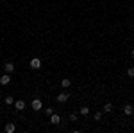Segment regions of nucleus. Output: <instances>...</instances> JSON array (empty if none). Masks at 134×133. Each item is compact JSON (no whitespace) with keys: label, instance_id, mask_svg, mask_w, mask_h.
<instances>
[{"label":"nucleus","instance_id":"obj_1","mask_svg":"<svg viewBox=\"0 0 134 133\" xmlns=\"http://www.w3.org/2000/svg\"><path fill=\"white\" fill-rule=\"evenodd\" d=\"M31 106H32V110H34V112H40V110H43V102H41V99H32Z\"/></svg>","mask_w":134,"mask_h":133},{"label":"nucleus","instance_id":"obj_2","mask_svg":"<svg viewBox=\"0 0 134 133\" xmlns=\"http://www.w3.org/2000/svg\"><path fill=\"white\" fill-rule=\"evenodd\" d=\"M68 99H70V93H68V92H61L59 95H57V97H55V101L61 102V104H63V102H66Z\"/></svg>","mask_w":134,"mask_h":133},{"label":"nucleus","instance_id":"obj_3","mask_svg":"<svg viewBox=\"0 0 134 133\" xmlns=\"http://www.w3.org/2000/svg\"><path fill=\"white\" fill-rule=\"evenodd\" d=\"M29 65H31V68L38 70V68H41V60H40V58H32Z\"/></svg>","mask_w":134,"mask_h":133},{"label":"nucleus","instance_id":"obj_4","mask_svg":"<svg viewBox=\"0 0 134 133\" xmlns=\"http://www.w3.org/2000/svg\"><path fill=\"white\" fill-rule=\"evenodd\" d=\"M9 83H11V76L5 72V74L0 77V85H2V86H5V85H9Z\"/></svg>","mask_w":134,"mask_h":133},{"label":"nucleus","instance_id":"obj_5","mask_svg":"<svg viewBox=\"0 0 134 133\" xmlns=\"http://www.w3.org/2000/svg\"><path fill=\"white\" fill-rule=\"evenodd\" d=\"M50 122L54 124V126H57V124L61 122V117H59L57 113H52V115H50Z\"/></svg>","mask_w":134,"mask_h":133},{"label":"nucleus","instance_id":"obj_6","mask_svg":"<svg viewBox=\"0 0 134 133\" xmlns=\"http://www.w3.org/2000/svg\"><path fill=\"white\" fill-rule=\"evenodd\" d=\"M4 70L7 72V74H11V72H14V65L11 61H7V63H4Z\"/></svg>","mask_w":134,"mask_h":133},{"label":"nucleus","instance_id":"obj_7","mask_svg":"<svg viewBox=\"0 0 134 133\" xmlns=\"http://www.w3.org/2000/svg\"><path fill=\"white\" fill-rule=\"evenodd\" d=\"M124 113H125V115H132V113H134V106H132V104H125V106H124Z\"/></svg>","mask_w":134,"mask_h":133},{"label":"nucleus","instance_id":"obj_8","mask_svg":"<svg viewBox=\"0 0 134 133\" xmlns=\"http://www.w3.org/2000/svg\"><path fill=\"white\" fill-rule=\"evenodd\" d=\"M14 108H16V110H18V112H21V110H23V108H25V101H14Z\"/></svg>","mask_w":134,"mask_h":133},{"label":"nucleus","instance_id":"obj_9","mask_svg":"<svg viewBox=\"0 0 134 133\" xmlns=\"http://www.w3.org/2000/svg\"><path fill=\"white\" fill-rule=\"evenodd\" d=\"M4 130H5V133H14V130H16V126H14L13 122H7Z\"/></svg>","mask_w":134,"mask_h":133},{"label":"nucleus","instance_id":"obj_10","mask_svg":"<svg viewBox=\"0 0 134 133\" xmlns=\"http://www.w3.org/2000/svg\"><path fill=\"white\" fill-rule=\"evenodd\" d=\"M70 85H72V81H70L68 77H63L61 79V86L63 88H70Z\"/></svg>","mask_w":134,"mask_h":133},{"label":"nucleus","instance_id":"obj_11","mask_svg":"<svg viewBox=\"0 0 134 133\" xmlns=\"http://www.w3.org/2000/svg\"><path fill=\"white\" fill-rule=\"evenodd\" d=\"M102 112H104V113L113 112V104H111V102H105V104H104V108H102Z\"/></svg>","mask_w":134,"mask_h":133},{"label":"nucleus","instance_id":"obj_12","mask_svg":"<svg viewBox=\"0 0 134 133\" xmlns=\"http://www.w3.org/2000/svg\"><path fill=\"white\" fill-rule=\"evenodd\" d=\"M79 112H81V115H88V113H90V108H88V106H81Z\"/></svg>","mask_w":134,"mask_h":133},{"label":"nucleus","instance_id":"obj_13","mask_svg":"<svg viewBox=\"0 0 134 133\" xmlns=\"http://www.w3.org/2000/svg\"><path fill=\"white\" fill-rule=\"evenodd\" d=\"M4 102H5V104H14V99H13L11 95H7V97L4 99Z\"/></svg>","mask_w":134,"mask_h":133},{"label":"nucleus","instance_id":"obj_14","mask_svg":"<svg viewBox=\"0 0 134 133\" xmlns=\"http://www.w3.org/2000/svg\"><path fill=\"white\" fill-rule=\"evenodd\" d=\"M52 113H54V110H52L50 106H48V108H45V115H47V117H50Z\"/></svg>","mask_w":134,"mask_h":133},{"label":"nucleus","instance_id":"obj_15","mask_svg":"<svg viewBox=\"0 0 134 133\" xmlns=\"http://www.w3.org/2000/svg\"><path fill=\"white\" fill-rule=\"evenodd\" d=\"M93 119H95V121H100V119H102V112H97L93 115Z\"/></svg>","mask_w":134,"mask_h":133},{"label":"nucleus","instance_id":"obj_16","mask_svg":"<svg viewBox=\"0 0 134 133\" xmlns=\"http://www.w3.org/2000/svg\"><path fill=\"white\" fill-rule=\"evenodd\" d=\"M127 76H129V77H134V68H132V67L127 70Z\"/></svg>","mask_w":134,"mask_h":133},{"label":"nucleus","instance_id":"obj_17","mask_svg":"<svg viewBox=\"0 0 134 133\" xmlns=\"http://www.w3.org/2000/svg\"><path fill=\"white\" fill-rule=\"evenodd\" d=\"M70 121H77V115L75 113H70Z\"/></svg>","mask_w":134,"mask_h":133},{"label":"nucleus","instance_id":"obj_18","mask_svg":"<svg viewBox=\"0 0 134 133\" xmlns=\"http://www.w3.org/2000/svg\"><path fill=\"white\" fill-rule=\"evenodd\" d=\"M131 56H132V58H134V49H132V51H131Z\"/></svg>","mask_w":134,"mask_h":133}]
</instances>
